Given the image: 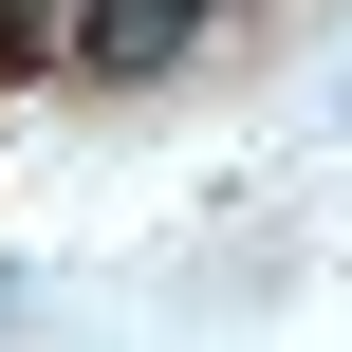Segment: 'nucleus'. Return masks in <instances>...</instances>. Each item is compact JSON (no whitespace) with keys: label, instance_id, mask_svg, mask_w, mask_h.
I'll use <instances>...</instances> for the list:
<instances>
[{"label":"nucleus","instance_id":"obj_1","mask_svg":"<svg viewBox=\"0 0 352 352\" xmlns=\"http://www.w3.org/2000/svg\"><path fill=\"white\" fill-rule=\"evenodd\" d=\"M56 19H74V0H0V74H19V56H37Z\"/></svg>","mask_w":352,"mask_h":352}]
</instances>
